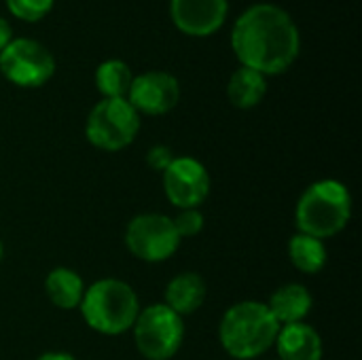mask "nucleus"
I'll list each match as a JSON object with an SVG mask.
<instances>
[{
	"mask_svg": "<svg viewBox=\"0 0 362 360\" xmlns=\"http://www.w3.org/2000/svg\"><path fill=\"white\" fill-rule=\"evenodd\" d=\"M140 132V115L127 98H102L89 112L85 138L100 151L117 153L129 146Z\"/></svg>",
	"mask_w": 362,
	"mask_h": 360,
	"instance_id": "obj_5",
	"label": "nucleus"
},
{
	"mask_svg": "<svg viewBox=\"0 0 362 360\" xmlns=\"http://www.w3.org/2000/svg\"><path fill=\"white\" fill-rule=\"evenodd\" d=\"M206 295L208 289L204 278L195 272H182L168 282L163 303L178 316H189L204 306Z\"/></svg>",
	"mask_w": 362,
	"mask_h": 360,
	"instance_id": "obj_14",
	"label": "nucleus"
},
{
	"mask_svg": "<svg viewBox=\"0 0 362 360\" xmlns=\"http://www.w3.org/2000/svg\"><path fill=\"white\" fill-rule=\"evenodd\" d=\"M280 325L261 301H240L231 306L218 327L223 350L235 360H252L265 354L278 337Z\"/></svg>",
	"mask_w": 362,
	"mask_h": 360,
	"instance_id": "obj_2",
	"label": "nucleus"
},
{
	"mask_svg": "<svg viewBox=\"0 0 362 360\" xmlns=\"http://www.w3.org/2000/svg\"><path fill=\"white\" fill-rule=\"evenodd\" d=\"M352 219V195L339 180L325 178L312 182L299 197L295 223L299 233L327 240L341 233Z\"/></svg>",
	"mask_w": 362,
	"mask_h": 360,
	"instance_id": "obj_3",
	"label": "nucleus"
},
{
	"mask_svg": "<svg viewBox=\"0 0 362 360\" xmlns=\"http://www.w3.org/2000/svg\"><path fill=\"white\" fill-rule=\"evenodd\" d=\"M78 310L91 331L117 337L132 331L140 314V301L127 282L117 278H102L85 289Z\"/></svg>",
	"mask_w": 362,
	"mask_h": 360,
	"instance_id": "obj_4",
	"label": "nucleus"
},
{
	"mask_svg": "<svg viewBox=\"0 0 362 360\" xmlns=\"http://www.w3.org/2000/svg\"><path fill=\"white\" fill-rule=\"evenodd\" d=\"M172 161H174V153H172L168 146H163V144H155V146L146 153V163H148L151 170H155V172H161V174H163Z\"/></svg>",
	"mask_w": 362,
	"mask_h": 360,
	"instance_id": "obj_21",
	"label": "nucleus"
},
{
	"mask_svg": "<svg viewBox=\"0 0 362 360\" xmlns=\"http://www.w3.org/2000/svg\"><path fill=\"white\" fill-rule=\"evenodd\" d=\"M272 312V316L278 320L280 327L284 325H295V323H305V318L312 312L314 299L310 291L303 284L291 282L274 291L269 301L265 303Z\"/></svg>",
	"mask_w": 362,
	"mask_h": 360,
	"instance_id": "obj_13",
	"label": "nucleus"
},
{
	"mask_svg": "<svg viewBox=\"0 0 362 360\" xmlns=\"http://www.w3.org/2000/svg\"><path fill=\"white\" fill-rule=\"evenodd\" d=\"M0 72L17 87L36 89L55 74V59L42 42L34 38H13L0 51Z\"/></svg>",
	"mask_w": 362,
	"mask_h": 360,
	"instance_id": "obj_8",
	"label": "nucleus"
},
{
	"mask_svg": "<svg viewBox=\"0 0 362 360\" xmlns=\"http://www.w3.org/2000/svg\"><path fill=\"white\" fill-rule=\"evenodd\" d=\"M13 40V30H11V23L4 19V17H0V51L8 45Z\"/></svg>",
	"mask_w": 362,
	"mask_h": 360,
	"instance_id": "obj_22",
	"label": "nucleus"
},
{
	"mask_svg": "<svg viewBox=\"0 0 362 360\" xmlns=\"http://www.w3.org/2000/svg\"><path fill=\"white\" fill-rule=\"evenodd\" d=\"M180 236L172 216L144 212L134 216L125 227L127 250L144 263H163L180 248Z\"/></svg>",
	"mask_w": 362,
	"mask_h": 360,
	"instance_id": "obj_7",
	"label": "nucleus"
},
{
	"mask_svg": "<svg viewBox=\"0 0 362 360\" xmlns=\"http://www.w3.org/2000/svg\"><path fill=\"white\" fill-rule=\"evenodd\" d=\"M132 331L138 352L146 360L174 359L185 342L182 316L165 303H153L140 310Z\"/></svg>",
	"mask_w": 362,
	"mask_h": 360,
	"instance_id": "obj_6",
	"label": "nucleus"
},
{
	"mask_svg": "<svg viewBox=\"0 0 362 360\" xmlns=\"http://www.w3.org/2000/svg\"><path fill=\"white\" fill-rule=\"evenodd\" d=\"M8 11L23 21H38L42 19L55 4V0H4Z\"/></svg>",
	"mask_w": 362,
	"mask_h": 360,
	"instance_id": "obj_19",
	"label": "nucleus"
},
{
	"mask_svg": "<svg viewBox=\"0 0 362 360\" xmlns=\"http://www.w3.org/2000/svg\"><path fill=\"white\" fill-rule=\"evenodd\" d=\"M288 259L303 274H320L329 261V252L322 240L297 233L288 240Z\"/></svg>",
	"mask_w": 362,
	"mask_h": 360,
	"instance_id": "obj_17",
	"label": "nucleus"
},
{
	"mask_svg": "<svg viewBox=\"0 0 362 360\" xmlns=\"http://www.w3.org/2000/svg\"><path fill=\"white\" fill-rule=\"evenodd\" d=\"M176 233L182 238H195L202 229H204V214L199 212V208H187V210H178V214L172 219Z\"/></svg>",
	"mask_w": 362,
	"mask_h": 360,
	"instance_id": "obj_20",
	"label": "nucleus"
},
{
	"mask_svg": "<svg viewBox=\"0 0 362 360\" xmlns=\"http://www.w3.org/2000/svg\"><path fill=\"white\" fill-rule=\"evenodd\" d=\"M134 74L123 59H106L95 70V87L104 98H127Z\"/></svg>",
	"mask_w": 362,
	"mask_h": 360,
	"instance_id": "obj_18",
	"label": "nucleus"
},
{
	"mask_svg": "<svg viewBox=\"0 0 362 360\" xmlns=\"http://www.w3.org/2000/svg\"><path fill=\"white\" fill-rule=\"evenodd\" d=\"M36 360H78L76 356L68 354V352H45Z\"/></svg>",
	"mask_w": 362,
	"mask_h": 360,
	"instance_id": "obj_23",
	"label": "nucleus"
},
{
	"mask_svg": "<svg viewBox=\"0 0 362 360\" xmlns=\"http://www.w3.org/2000/svg\"><path fill=\"white\" fill-rule=\"evenodd\" d=\"M45 293L57 310L70 312L81 306L85 295V282L74 269L55 267L45 278Z\"/></svg>",
	"mask_w": 362,
	"mask_h": 360,
	"instance_id": "obj_15",
	"label": "nucleus"
},
{
	"mask_svg": "<svg viewBox=\"0 0 362 360\" xmlns=\"http://www.w3.org/2000/svg\"><path fill=\"white\" fill-rule=\"evenodd\" d=\"M274 346L278 348L280 360H322L325 354L318 331L308 323L280 327Z\"/></svg>",
	"mask_w": 362,
	"mask_h": 360,
	"instance_id": "obj_12",
	"label": "nucleus"
},
{
	"mask_svg": "<svg viewBox=\"0 0 362 360\" xmlns=\"http://www.w3.org/2000/svg\"><path fill=\"white\" fill-rule=\"evenodd\" d=\"M227 13V0H170V17L174 25L189 36H210L218 32Z\"/></svg>",
	"mask_w": 362,
	"mask_h": 360,
	"instance_id": "obj_11",
	"label": "nucleus"
},
{
	"mask_svg": "<svg viewBox=\"0 0 362 360\" xmlns=\"http://www.w3.org/2000/svg\"><path fill=\"white\" fill-rule=\"evenodd\" d=\"M265 93H267L265 74H261L252 68H246V66H240L227 83L229 102L242 110H248V108H255L257 104H261Z\"/></svg>",
	"mask_w": 362,
	"mask_h": 360,
	"instance_id": "obj_16",
	"label": "nucleus"
},
{
	"mask_svg": "<svg viewBox=\"0 0 362 360\" xmlns=\"http://www.w3.org/2000/svg\"><path fill=\"white\" fill-rule=\"evenodd\" d=\"M231 47L242 66L261 74H282L301 49L295 19L278 4L259 2L248 6L233 23Z\"/></svg>",
	"mask_w": 362,
	"mask_h": 360,
	"instance_id": "obj_1",
	"label": "nucleus"
},
{
	"mask_svg": "<svg viewBox=\"0 0 362 360\" xmlns=\"http://www.w3.org/2000/svg\"><path fill=\"white\" fill-rule=\"evenodd\" d=\"M180 100V83L174 74L163 70H151L134 76L127 102L138 115L159 117L176 108Z\"/></svg>",
	"mask_w": 362,
	"mask_h": 360,
	"instance_id": "obj_10",
	"label": "nucleus"
},
{
	"mask_svg": "<svg viewBox=\"0 0 362 360\" xmlns=\"http://www.w3.org/2000/svg\"><path fill=\"white\" fill-rule=\"evenodd\" d=\"M2 252H4V250H2V242H0V261H2Z\"/></svg>",
	"mask_w": 362,
	"mask_h": 360,
	"instance_id": "obj_24",
	"label": "nucleus"
},
{
	"mask_svg": "<svg viewBox=\"0 0 362 360\" xmlns=\"http://www.w3.org/2000/svg\"><path fill=\"white\" fill-rule=\"evenodd\" d=\"M210 174L206 166L193 157H174L163 172V191L178 210L199 208L210 195Z\"/></svg>",
	"mask_w": 362,
	"mask_h": 360,
	"instance_id": "obj_9",
	"label": "nucleus"
}]
</instances>
